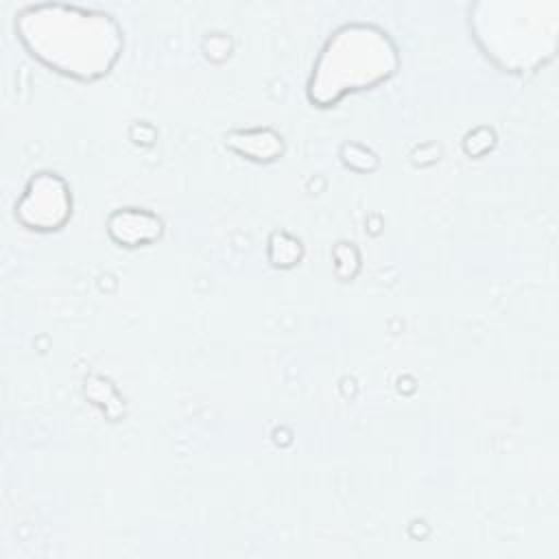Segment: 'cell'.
I'll list each match as a JSON object with an SVG mask.
<instances>
[{"label": "cell", "mask_w": 559, "mask_h": 559, "mask_svg": "<svg viewBox=\"0 0 559 559\" xmlns=\"http://www.w3.org/2000/svg\"><path fill=\"white\" fill-rule=\"evenodd\" d=\"M15 26L22 44L35 59L79 81L105 76L122 48L118 24L100 11L37 4L24 9Z\"/></svg>", "instance_id": "6da1fadb"}, {"label": "cell", "mask_w": 559, "mask_h": 559, "mask_svg": "<svg viewBox=\"0 0 559 559\" xmlns=\"http://www.w3.org/2000/svg\"><path fill=\"white\" fill-rule=\"evenodd\" d=\"M397 68L389 35L371 24L341 26L319 52L308 81V98L332 107L352 92L376 87Z\"/></svg>", "instance_id": "7a4b0ae2"}, {"label": "cell", "mask_w": 559, "mask_h": 559, "mask_svg": "<svg viewBox=\"0 0 559 559\" xmlns=\"http://www.w3.org/2000/svg\"><path fill=\"white\" fill-rule=\"evenodd\" d=\"M72 214V194L57 173H37L28 179L17 205V221L35 231H52L68 223Z\"/></svg>", "instance_id": "3957f363"}, {"label": "cell", "mask_w": 559, "mask_h": 559, "mask_svg": "<svg viewBox=\"0 0 559 559\" xmlns=\"http://www.w3.org/2000/svg\"><path fill=\"white\" fill-rule=\"evenodd\" d=\"M164 223L144 207H120L107 218V234L120 247H144L162 236Z\"/></svg>", "instance_id": "277c9868"}, {"label": "cell", "mask_w": 559, "mask_h": 559, "mask_svg": "<svg viewBox=\"0 0 559 559\" xmlns=\"http://www.w3.org/2000/svg\"><path fill=\"white\" fill-rule=\"evenodd\" d=\"M225 144L253 162H273L284 153V138L273 129L234 131L225 138Z\"/></svg>", "instance_id": "5b68a950"}, {"label": "cell", "mask_w": 559, "mask_h": 559, "mask_svg": "<svg viewBox=\"0 0 559 559\" xmlns=\"http://www.w3.org/2000/svg\"><path fill=\"white\" fill-rule=\"evenodd\" d=\"M301 258V242L286 234V231H275L269 240V260L273 266L288 269L295 266Z\"/></svg>", "instance_id": "8992f818"}, {"label": "cell", "mask_w": 559, "mask_h": 559, "mask_svg": "<svg viewBox=\"0 0 559 559\" xmlns=\"http://www.w3.org/2000/svg\"><path fill=\"white\" fill-rule=\"evenodd\" d=\"M341 157H343V162H345L349 168L360 170V173L373 170V168L378 166L376 153L369 151V148L362 146V144H345V146L341 148Z\"/></svg>", "instance_id": "52a82bcc"}, {"label": "cell", "mask_w": 559, "mask_h": 559, "mask_svg": "<svg viewBox=\"0 0 559 559\" xmlns=\"http://www.w3.org/2000/svg\"><path fill=\"white\" fill-rule=\"evenodd\" d=\"M493 131L491 129H487V133H485V138H478V133L476 131H472L467 138H465V142H463V148H465V153L467 155H472V151H474V146L476 144H483V151L487 153L491 146H493Z\"/></svg>", "instance_id": "ba28073f"}]
</instances>
